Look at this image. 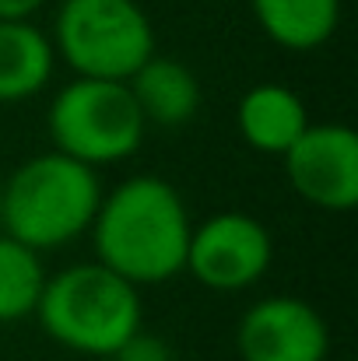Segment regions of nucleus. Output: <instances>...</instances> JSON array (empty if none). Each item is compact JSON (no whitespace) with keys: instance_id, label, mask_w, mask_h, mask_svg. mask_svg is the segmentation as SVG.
Segmentation results:
<instances>
[{"instance_id":"nucleus-1","label":"nucleus","mask_w":358,"mask_h":361,"mask_svg":"<svg viewBox=\"0 0 358 361\" xmlns=\"http://www.w3.org/2000/svg\"><path fill=\"white\" fill-rule=\"evenodd\" d=\"M193 232L183 193L162 176H130L102 193L88 228L95 259L133 288L165 284L183 274Z\"/></svg>"},{"instance_id":"nucleus-15","label":"nucleus","mask_w":358,"mask_h":361,"mask_svg":"<svg viewBox=\"0 0 358 361\" xmlns=\"http://www.w3.org/2000/svg\"><path fill=\"white\" fill-rule=\"evenodd\" d=\"M46 0H0V21H32Z\"/></svg>"},{"instance_id":"nucleus-11","label":"nucleus","mask_w":358,"mask_h":361,"mask_svg":"<svg viewBox=\"0 0 358 361\" xmlns=\"http://www.w3.org/2000/svg\"><path fill=\"white\" fill-rule=\"evenodd\" d=\"M53 71V42L35 21H0V106H18L46 92Z\"/></svg>"},{"instance_id":"nucleus-8","label":"nucleus","mask_w":358,"mask_h":361,"mask_svg":"<svg viewBox=\"0 0 358 361\" xmlns=\"http://www.w3.org/2000/svg\"><path fill=\"white\" fill-rule=\"evenodd\" d=\"M236 351L239 361H327L330 326L306 298L270 295L239 316Z\"/></svg>"},{"instance_id":"nucleus-10","label":"nucleus","mask_w":358,"mask_h":361,"mask_svg":"<svg viewBox=\"0 0 358 361\" xmlns=\"http://www.w3.org/2000/svg\"><path fill=\"white\" fill-rule=\"evenodd\" d=\"M309 109L299 92L285 85H253L236 106V130L256 154H285L309 126Z\"/></svg>"},{"instance_id":"nucleus-12","label":"nucleus","mask_w":358,"mask_h":361,"mask_svg":"<svg viewBox=\"0 0 358 361\" xmlns=\"http://www.w3.org/2000/svg\"><path fill=\"white\" fill-rule=\"evenodd\" d=\"M260 32L288 49V53H313L341 25V0H249Z\"/></svg>"},{"instance_id":"nucleus-6","label":"nucleus","mask_w":358,"mask_h":361,"mask_svg":"<svg viewBox=\"0 0 358 361\" xmlns=\"http://www.w3.org/2000/svg\"><path fill=\"white\" fill-rule=\"evenodd\" d=\"M274 263V235L246 211H218L193 225L186 267L197 284L211 291H246L267 277Z\"/></svg>"},{"instance_id":"nucleus-4","label":"nucleus","mask_w":358,"mask_h":361,"mask_svg":"<svg viewBox=\"0 0 358 361\" xmlns=\"http://www.w3.org/2000/svg\"><path fill=\"white\" fill-rule=\"evenodd\" d=\"M46 130L53 151L92 169H106L141 151L148 123L126 81L74 78L53 95L46 109Z\"/></svg>"},{"instance_id":"nucleus-2","label":"nucleus","mask_w":358,"mask_h":361,"mask_svg":"<svg viewBox=\"0 0 358 361\" xmlns=\"http://www.w3.org/2000/svg\"><path fill=\"white\" fill-rule=\"evenodd\" d=\"M102 193L99 169L60 151L32 154L0 179V232L35 252L64 249L88 235Z\"/></svg>"},{"instance_id":"nucleus-9","label":"nucleus","mask_w":358,"mask_h":361,"mask_svg":"<svg viewBox=\"0 0 358 361\" xmlns=\"http://www.w3.org/2000/svg\"><path fill=\"white\" fill-rule=\"evenodd\" d=\"M126 88H130L144 123L148 126H162V130L186 126L201 113V102H204L197 74L183 60L162 56L158 49L130 74Z\"/></svg>"},{"instance_id":"nucleus-7","label":"nucleus","mask_w":358,"mask_h":361,"mask_svg":"<svg viewBox=\"0 0 358 361\" xmlns=\"http://www.w3.org/2000/svg\"><path fill=\"white\" fill-rule=\"evenodd\" d=\"M281 161L292 193L309 207L345 214L358 204V133L348 123H309Z\"/></svg>"},{"instance_id":"nucleus-3","label":"nucleus","mask_w":358,"mask_h":361,"mask_svg":"<svg viewBox=\"0 0 358 361\" xmlns=\"http://www.w3.org/2000/svg\"><path fill=\"white\" fill-rule=\"evenodd\" d=\"M35 319L42 334L64 351L109 358L130 334L144 326L141 288L123 281L99 259L74 263L46 277Z\"/></svg>"},{"instance_id":"nucleus-5","label":"nucleus","mask_w":358,"mask_h":361,"mask_svg":"<svg viewBox=\"0 0 358 361\" xmlns=\"http://www.w3.org/2000/svg\"><path fill=\"white\" fill-rule=\"evenodd\" d=\"M49 42L74 78L130 81L155 53V25L137 0H64Z\"/></svg>"},{"instance_id":"nucleus-13","label":"nucleus","mask_w":358,"mask_h":361,"mask_svg":"<svg viewBox=\"0 0 358 361\" xmlns=\"http://www.w3.org/2000/svg\"><path fill=\"white\" fill-rule=\"evenodd\" d=\"M46 277L49 274L42 267V252L0 232V323H18L35 316Z\"/></svg>"},{"instance_id":"nucleus-14","label":"nucleus","mask_w":358,"mask_h":361,"mask_svg":"<svg viewBox=\"0 0 358 361\" xmlns=\"http://www.w3.org/2000/svg\"><path fill=\"white\" fill-rule=\"evenodd\" d=\"M109 361H176V351L165 337H155L141 326L109 355Z\"/></svg>"}]
</instances>
